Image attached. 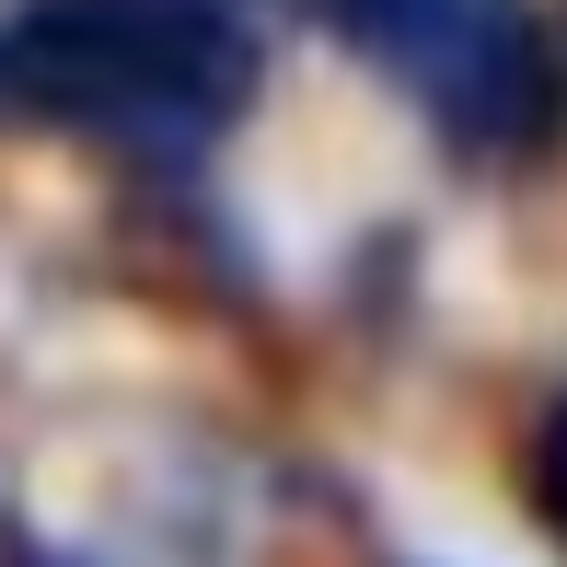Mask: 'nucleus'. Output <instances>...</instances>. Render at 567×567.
I'll return each instance as SVG.
<instances>
[{
	"label": "nucleus",
	"mask_w": 567,
	"mask_h": 567,
	"mask_svg": "<svg viewBox=\"0 0 567 567\" xmlns=\"http://www.w3.org/2000/svg\"><path fill=\"white\" fill-rule=\"evenodd\" d=\"M255 93L231 0H23L0 12V116L186 151Z\"/></svg>",
	"instance_id": "1"
},
{
	"label": "nucleus",
	"mask_w": 567,
	"mask_h": 567,
	"mask_svg": "<svg viewBox=\"0 0 567 567\" xmlns=\"http://www.w3.org/2000/svg\"><path fill=\"white\" fill-rule=\"evenodd\" d=\"M313 12L452 151H533L556 127V47L522 0H313Z\"/></svg>",
	"instance_id": "2"
},
{
	"label": "nucleus",
	"mask_w": 567,
	"mask_h": 567,
	"mask_svg": "<svg viewBox=\"0 0 567 567\" xmlns=\"http://www.w3.org/2000/svg\"><path fill=\"white\" fill-rule=\"evenodd\" d=\"M522 486H533V522L567 545V394L545 405V429H533V463H522Z\"/></svg>",
	"instance_id": "3"
}]
</instances>
